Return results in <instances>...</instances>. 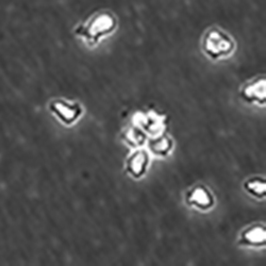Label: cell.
Here are the masks:
<instances>
[{
  "mask_svg": "<svg viewBox=\"0 0 266 266\" xmlns=\"http://www.w3.org/2000/svg\"><path fill=\"white\" fill-rule=\"evenodd\" d=\"M117 19L110 11H99L82 25L77 27L75 33L83 39L88 46H95L99 41L112 34L117 28Z\"/></svg>",
  "mask_w": 266,
  "mask_h": 266,
  "instance_id": "cell-1",
  "label": "cell"
},
{
  "mask_svg": "<svg viewBox=\"0 0 266 266\" xmlns=\"http://www.w3.org/2000/svg\"><path fill=\"white\" fill-rule=\"evenodd\" d=\"M236 42L220 28H210L202 38L201 49L211 60H222L230 57L236 50Z\"/></svg>",
  "mask_w": 266,
  "mask_h": 266,
  "instance_id": "cell-2",
  "label": "cell"
},
{
  "mask_svg": "<svg viewBox=\"0 0 266 266\" xmlns=\"http://www.w3.org/2000/svg\"><path fill=\"white\" fill-rule=\"evenodd\" d=\"M187 205L200 211H208L214 206V197L205 185H196L186 193Z\"/></svg>",
  "mask_w": 266,
  "mask_h": 266,
  "instance_id": "cell-3",
  "label": "cell"
},
{
  "mask_svg": "<svg viewBox=\"0 0 266 266\" xmlns=\"http://www.w3.org/2000/svg\"><path fill=\"white\" fill-rule=\"evenodd\" d=\"M241 96L244 101L249 103L264 104L266 100V81L265 77H258L256 79L244 84Z\"/></svg>",
  "mask_w": 266,
  "mask_h": 266,
  "instance_id": "cell-4",
  "label": "cell"
},
{
  "mask_svg": "<svg viewBox=\"0 0 266 266\" xmlns=\"http://www.w3.org/2000/svg\"><path fill=\"white\" fill-rule=\"evenodd\" d=\"M51 110L65 125H73L83 113V108L78 102L58 100L52 103Z\"/></svg>",
  "mask_w": 266,
  "mask_h": 266,
  "instance_id": "cell-5",
  "label": "cell"
},
{
  "mask_svg": "<svg viewBox=\"0 0 266 266\" xmlns=\"http://www.w3.org/2000/svg\"><path fill=\"white\" fill-rule=\"evenodd\" d=\"M149 165V154L145 150H136L126 161L127 173L135 179L142 178Z\"/></svg>",
  "mask_w": 266,
  "mask_h": 266,
  "instance_id": "cell-6",
  "label": "cell"
},
{
  "mask_svg": "<svg viewBox=\"0 0 266 266\" xmlns=\"http://www.w3.org/2000/svg\"><path fill=\"white\" fill-rule=\"evenodd\" d=\"M266 243V230L260 224H255L244 229L240 236V244L249 247H261Z\"/></svg>",
  "mask_w": 266,
  "mask_h": 266,
  "instance_id": "cell-7",
  "label": "cell"
},
{
  "mask_svg": "<svg viewBox=\"0 0 266 266\" xmlns=\"http://www.w3.org/2000/svg\"><path fill=\"white\" fill-rule=\"evenodd\" d=\"M244 190L255 198H264L266 194V182L262 177H252L244 182Z\"/></svg>",
  "mask_w": 266,
  "mask_h": 266,
  "instance_id": "cell-8",
  "label": "cell"
},
{
  "mask_svg": "<svg viewBox=\"0 0 266 266\" xmlns=\"http://www.w3.org/2000/svg\"><path fill=\"white\" fill-rule=\"evenodd\" d=\"M149 147L154 154L166 155L171 149H173V140L168 136H161L150 142Z\"/></svg>",
  "mask_w": 266,
  "mask_h": 266,
  "instance_id": "cell-9",
  "label": "cell"
}]
</instances>
